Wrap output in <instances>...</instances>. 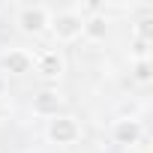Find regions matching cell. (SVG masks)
<instances>
[{
	"mask_svg": "<svg viewBox=\"0 0 153 153\" xmlns=\"http://www.w3.org/2000/svg\"><path fill=\"white\" fill-rule=\"evenodd\" d=\"M3 87H6V78H3V75H0V96H3Z\"/></svg>",
	"mask_w": 153,
	"mask_h": 153,
	"instance_id": "8fae6325",
	"label": "cell"
},
{
	"mask_svg": "<svg viewBox=\"0 0 153 153\" xmlns=\"http://www.w3.org/2000/svg\"><path fill=\"white\" fill-rule=\"evenodd\" d=\"M33 72L45 81H57L66 72V60L60 54V48H39L33 51Z\"/></svg>",
	"mask_w": 153,
	"mask_h": 153,
	"instance_id": "277c9868",
	"label": "cell"
},
{
	"mask_svg": "<svg viewBox=\"0 0 153 153\" xmlns=\"http://www.w3.org/2000/svg\"><path fill=\"white\" fill-rule=\"evenodd\" d=\"M81 24H84V15L75 9V6H66L60 12H51V24H48V33L57 45H72L81 39Z\"/></svg>",
	"mask_w": 153,
	"mask_h": 153,
	"instance_id": "6da1fadb",
	"label": "cell"
},
{
	"mask_svg": "<svg viewBox=\"0 0 153 153\" xmlns=\"http://www.w3.org/2000/svg\"><path fill=\"white\" fill-rule=\"evenodd\" d=\"M63 93L57 90V87H42L36 96H33V102H30V111L36 114V117H42V120H51V117H57V114H63Z\"/></svg>",
	"mask_w": 153,
	"mask_h": 153,
	"instance_id": "5b68a950",
	"label": "cell"
},
{
	"mask_svg": "<svg viewBox=\"0 0 153 153\" xmlns=\"http://www.w3.org/2000/svg\"><path fill=\"white\" fill-rule=\"evenodd\" d=\"M51 12L54 9H48L42 3H21L15 9V24H18V30L24 36H42V33H48Z\"/></svg>",
	"mask_w": 153,
	"mask_h": 153,
	"instance_id": "7a4b0ae2",
	"label": "cell"
},
{
	"mask_svg": "<svg viewBox=\"0 0 153 153\" xmlns=\"http://www.w3.org/2000/svg\"><path fill=\"white\" fill-rule=\"evenodd\" d=\"M132 78L138 84H150L153 81V63L150 60H135L132 63Z\"/></svg>",
	"mask_w": 153,
	"mask_h": 153,
	"instance_id": "9c48e42d",
	"label": "cell"
},
{
	"mask_svg": "<svg viewBox=\"0 0 153 153\" xmlns=\"http://www.w3.org/2000/svg\"><path fill=\"white\" fill-rule=\"evenodd\" d=\"M111 141L114 144H120V147H135V144H141L144 141V126H141V120H135V117H120V120H114L111 123Z\"/></svg>",
	"mask_w": 153,
	"mask_h": 153,
	"instance_id": "8992f818",
	"label": "cell"
},
{
	"mask_svg": "<svg viewBox=\"0 0 153 153\" xmlns=\"http://www.w3.org/2000/svg\"><path fill=\"white\" fill-rule=\"evenodd\" d=\"M153 21L150 18H141L138 24H135V39H144V42H150V36H153V27H150Z\"/></svg>",
	"mask_w": 153,
	"mask_h": 153,
	"instance_id": "30bf717a",
	"label": "cell"
},
{
	"mask_svg": "<svg viewBox=\"0 0 153 153\" xmlns=\"http://www.w3.org/2000/svg\"><path fill=\"white\" fill-rule=\"evenodd\" d=\"M81 135H84V129H81V123H78L75 114H57V117H51L48 126H45V138H48L51 144H60V147L75 144Z\"/></svg>",
	"mask_w": 153,
	"mask_h": 153,
	"instance_id": "3957f363",
	"label": "cell"
},
{
	"mask_svg": "<svg viewBox=\"0 0 153 153\" xmlns=\"http://www.w3.org/2000/svg\"><path fill=\"white\" fill-rule=\"evenodd\" d=\"M0 75H30L33 72V54L27 51V48H9L6 54H3V60H0Z\"/></svg>",
	"mask_w": 153,
	"mask_h": 153,
	"instance_id": "52a82bcc",
	"label": "cell"
},
{
	"mask_svg": "<svg viewBox=\"0 0 153 153\" xmlns=\"http://www.w3.org/2000/svg\"><path fill=\"white\" fill-rule=\"evenodd\" d=\"M108 24H111V18L105 15V12H90V15H84V24H81V39H87V42H102L105 36H108Z\"/></svg>",
	"mask_w": 153,
	"mask_h": 153,
	"instance_id": "ba28073f",
	"label": "cell"
}]
</instances>
